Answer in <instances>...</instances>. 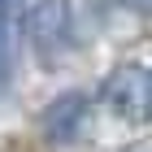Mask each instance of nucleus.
Listing matches in <instances>:
<instances>
[{
    "label": "nucleus",
    "instance_id": "nucleus-4",
    "mask_svg": "<svg viewBox=\"0 0 152 152\" xmlns=\"http://www.w3.org/2000/svg\"><path fill=\"white\" fill-rule=\"evenodd\" d=\"M18 48H22V31H18V22L9 13L0 9V87L13 83V74H18Z\"/></svg>",
    "mask_w": 152,
    "mask_h": 152
},
{
    "label": "nucleus",
    "instance_id": "nucleus-5",
    "mask_svg": "<svg viewBox=\"0 0 152 152\" xmlns=\"http://www.w3.org/2000/svg\"><path fill=\"white\" fill-rule=\"evenodd\" d=\"M122 4H126V9H135V13H148V18H152V0H122Z\"/></svg>",
    "mask_w": 152,
    "mask_h": 152
},
{
    "label": "nucleus",
    "instance_id": "nucleus-2",
    "mask_svg": "<svg viewBox=\"0 0 152 152\" xmlns=\"http://www.w3.org/2000/svg\"><path fill=\"white\" fill-rule=\"evenodd\" d=\"M26 44L35 48L44 65H57L74 48V4L70 0H39L26 13Z\"/></svg>",
    "mask_w": 152,
    "mask_h": 152
},
{
    "label": "nucleus",
    "instance_id": "nucleus-6",
    "mask_svg": "<svg viewBox=\"0 0 152 152\" xmlns=\"http://www.w3.org/2000/svg\"><path fill=\"white\" fill-rule=\"evenodd\" d=\"M0 4H4V0H0Z\"/></svg>",
    "mask_w": 152,
    "mask_h": 152
},
{
    "label": "nucleus",
    "instance_id": "nucleus-1",
    "mask_svg": "<svg viewBox=\"0 0 152 152\" xmlns=\"http://www.w3.org/2000/svg\"><path fill=\"white\" fill-rule=\"evenodd\" d=\"M100 104L126 126H152V65L122 61L100 83Z\"/></svg>",
    "mask_w": 152,
    "mask_h": 152
},
{
    "label": "nucleus",
    "instance_id": "nucleus-3",
    "mask_svg": "<svg viewBox=\"0 0 152 152\" xmlns=\"http://www.w3.org/2000/svg\"><path fill=\"white\" fill-rule=\"evenodd\" d=\"M87 113H91V100L83 91H65V96H57V100L39 113V130H44L52 143H65V139H74L83 130Z\"/></svg>",
    "mask_w": 152,
    "mask_h": 152
}]
</instances>
